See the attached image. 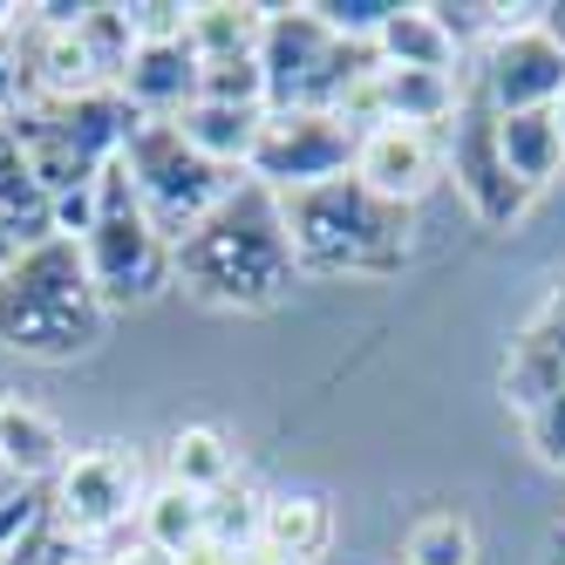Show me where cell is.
<instances>
[{"label":"cell","mask_w":565,"mask_h":565,"mask_svg":"<svg viewBox=\"0 0 565 565\" xmlns=\"http://www.w3.org/2000/svg\"><path fill=\"white\" fill-rule=\"evenodd\" d=\"M545 565H565V524H552V545H545Z\"/></svg>","instance_id":"836d02e7"},{"label":"cell","mask_w":565,"mask_h":565,"mask_svg":"<svg viewBox=\"0 0 565 565\" xmlns=\"http://www.w3.org/2000/svg\"><path fill=\"white\" fill-rule=\"evenodd\" d=\"M498 143H504V164L524 191H545L558 171H565V130L552 109H518V116H498Z\"/></svg>","instance_id":"d6986e66"},{"label":"cell","mask_w":565,"mask_h":565,"mask_svg":"<svg viewBox=\"0 0 565 565\" xmlns=\"http://www.w3.org/2000/svg\"><path fill=\"white\" fill-rule=\"evenodd\" d=\"M375 55H382V68H429V75H457L463 68V55H457L450 34H443L429 0H402L388 14V28L375 34Z\"/></svg>","instance_id":"ac0fdd59"},{"label":"cell","mask_w":565,"mask_h":565,"mask_svg":"<svg viewBox=\"0 0 565 565\" xmlns=\"http://www.w3.org/2000/svg\"><path fill=\"white\" fill-rule=\"evenodd\" d=\"M137 532L150 552H164L171 565L191 558L198 545L212 539V518H205V498L178 491V483H157V491H143V511H137Z\"/></svg>","instance_id":"44dd1931"},{"label":"cell","mask_w":565,"mask_h":565,"mask_svg":"<svg viewBox=\"0 0 565 565\" xmlns=\"http://www.w3.org/2000/svg\"><path fill=\"white\" fill-rule=\"evenodd\" d=\"M232 477H238V457H232L225 429L184 423V429L171 436V450H164V483H178V491H191V498H218Z\"/></svg>","instance_id":"ffe728a7"},{"label":"cell","mask_w":565,"mask_h":565,"mask_svg":"<svg viewBox=\"0 0 565 565\" xmlns=\"http://www.w3.org/2000/svg\"><path fill=\"white\" fill-rule=\"evenodd\" d=\"M42 565H109V558H42Z\"/></svg>","instance_id":"e575fe53"},{"label":"cell","mask_w":565,"mask_h":565,"mask_svg":"<svg viewBox=\"0 0 565 565\" xmlns=\"http://www.w3.org/2000/svg\"><path fill=\"white\" fill-rule=\"evenodd\" d=\"M443 164H450V178H443V184H457L463 212L483 232H511L524 212H532V198H539V191H524L511 178L504 143H498V109L483 103V96H470V83H463V109H457L450 137H443Z\"/></svg>","instance_id":"8fae6325"},{"label":"cell","mask_w":565,"mask_h":565,"mask_svg":"<svg viewBox=\"0 0 565 565\" xmlns=\"http://www.w3.org/2000/svg\"><path fill=\"white\" fill-rule=\"evenodd\" d=\"M287 212V238L300 273H328V279H395L416 259V212L375 198L361 178H334L279 198Z\"/></svg>","instance_id":"3957f363"},{"label":"cell","mask_w":565,"mask_h":565,"mask_svg":"<svg viewBox=\"0 0 565 565\" xmlns=\"http://www.w3.org/2000/svg\"><path fill=\"white\" fill-rule=\"evenodd\" d=\"M49 232H55L49 225V191L28 164V143L14 130V116H0V238L21 253V246H34V238H49Z\"/></svg>","instance_id":"9a60e30c"},{"label":"cell","mask_w":565,"mask_h":565,"mask_svg":"<svg viewBox=\"0 0 565 565\" xmlns=\"http://www.w3.org/2000/svg\"><path fill=\"white\" fill-rule=\"evenodd\" d=\"M354 143H361V130L334 109H266V124L253 137V157H246V178L266 184L273 198H294V191L348 178L354 171Z\"/></svg>","instance_id":"ba28073f"},{"label":"cell","mask_w":565,"mask_h":565,"mask_svg":"<svg viewBox=\"0 0 565 565\" xmlns=\"http://www.w3.org/2000/svg\"><path fill=\"white\" fill-rule=\"evenodd\" d=\"M198 62L191 42H143L130 55V68L116 75V96H124L137 116H150V124H171V116H184L198 103Z\"/></svg>","instance_id":"5bb4252c"},{"label":"cell","mask_w":565,"mask_h":565,"mask_svg":"<svg viewBox=\"0 0 565 565\" xmlns=\"http://www.w3.org/2000/svg\"><path fill=\"white\" fill-rule=\"evenodd\" d=\"M232 565H294V558H279V552H273L266 539H253V545H246V552H238Z\"/></svg>","instance_id":"1f68e13d"},{"label":"cell","mask_w":565,"mask_h":565,"mask_svg":"<svg viewBox=\"0 0 565 565\" xmlns=\"http://www.w3.org/2000/svg\"><path fill=\"white\" fill-rule=\"evenodd\" d=\"M124 171H130L137 198H143L150 225L164 232L171 246H178V238H191L232 198V184H238L225 164L198 157L178 137V124H150V116H137V130L124 137Z\"/></svg>","instance_id":"52a82bcc"},{"label":"cell","mask_w":565,"mask_h":565,"mask_svg":"<svg viewBox=\"0 0 565 565\" xmlns=\"http://www.w3.org/2000/svg\"><path fill=\"white\" fill-rule=\"evenodd\" d=\"M395 565H402V558H395Z\"/></svg>","instance_id":"74e56055"},{"label":"cell","mask_w":565,"mask_h":565,"mask_svg":"<svg viewBox=\"0 0 565 565\" xmlns=\"http://www.w3.org/2000/svg\"><path fill=\"white\" fill-rule=\"evenodd\" d=\"M62 463H68L62 423L34 402H0V470L14 483H42V477H62Z\"/></svg>","instance_id":"2e32d148"},{"label":"cell","mask_w":565,"mask_h":565,"mask_svg":"<svg viewBox=\"0 0 565 565\" xmlns=\"http://www.w3.org/2000/svg\"><path fill=\"white\" fill-rule=\"evenodd\" d=\"M539 28H545L552 42L565 49V0H545V8H539Z\"/></svg>","instance_id":"4dcf8cb0"},{"label":"cell","mask_w":565,"mask_h":565,"mask_svg":"<svg viewBox=\"0 0 565 565\" xmlns=\"http://www.w3.org/2000/svg\"><path fill=\"white\" fill-rule=\"evenodd\" d=\"M49 524V504H34L28 491L21 498H0V565H14L28 545H34V532Z\"/></svg>","instance_id":"f1b7e54d"},{"label":"cell","mask_w":565,"mask_h":565,"mask_svg":"<svg viewBox=\"0 0 565 565\" xmlns=\"http://www.w3.org/2000/svg\"><path fill=\"white\" fill-rule=\"evenodd\" d=\"M75 34H83V49H89V62L103 68V83L116 89V75L130 68V55L143 49V34H137V14L130 8H83V21H75Z\"/></svg>","instance_id":"d4e9b609"},{"label":"cell","mask_w":565,"mask_h":565,"mask_svg":"<svg viewBox=\"0 0 565 565\" xmlns=\"http://www.w3.org/2000/svg\"><path fill=\"white\" fill-rule=\"evenodd\" d=\"M103 294L75 238H34L0 259V348L28 361H75L103 341Z\"/></svg>","instance_id":"7a4b0ae2"},{"label":"cell","mask_w":565,"mask_h":565,"mask_svg":"<svg viewBox=\"0 0 565 565\" xmlns=\"http://www.w3.org/2000/svg\"><path fill=\"white\" fill-rule=\"evenodd\" d=\"M524 443H532V457H539V463L565 470V395L539 402V409L524 416Z\"/></svg>","instance_id":"f546056e"},{"label":"cell","mask_w":565,"mask_h":565,"mask_svg":"<svg viewBox=\"0 0 565 565\" xmlns=\"http://www.w3.org/2000/svg\"><path fill=\"white\" fill-rule=\"evenodd\" d=\"M259 34H266V8H253V0H205V8H191V21H184V42H191L198 62L259 55Z\"/></svg>","instance_id":"603a6c76"},{"label":"cell","mask_w":565,"mask_h":565,"mask_svg":"<svg viewBox=\"0 0 565 565\" xmlns=\"http://www.w3.org/2000/svg\"><path fill=\"white\" fill-rule=\"evenodd\" d=\"M402 565H477V524L463 511H423L402 539Z\"/></svg>","instance_id":"cb8c5ba5"},{"label":"cell","mask_w":565,"mask_h":565,"mask_svg":"<svg viewBox=\"0 0 565 565\" xmlns=\"http://www.w3.org/2000/svg\"><path fill=\"white\" fill-rule=\"evenodd\" d=\"M294 273H300V259L287 238V212L253 178H238L225 205L191 238H178V279L205 307H232V313L279 307L294 294Z\"/></svg>","instance_id":"6da1fadb"},{"label":"cell","mask_w":565,"mask_h":565,"mask_svg":"<svg viewBox=\"0 0 565 565\" xmlns=\"http://www.w3.org/2000/svg\"><path fill=\"white\" fill-rule=\"evenodd\" d=\"M443 137L450 130H409V124H375V130H361L354 143V171L375 198H388V205H423V198L450 178V164H443Z\"/></svg>","instance_id":"7c38bea8"},{"label":"cell","mask_w":565,"mask_h":565,"mask_svg":"<svg viewBox=\"0 0 565 565\" xmlns=\"http://www.w3.org/2000/svg\"><path fill=\"white\" fill-rule=\"evenodd\" d=\"M395 8H402V0H313V14L328 21L341 42H375Z\"/></svg>","instance_id":"83f0119b"},{"label":"cell","mask_w":565,"mask_h":565,"mask_svg":"<svg viewBox=\"0 0 565 565\" xmlns=\"http://www.w3.org/2000/svg\"><path fill=\"white\" fill-rule=\"evenodd\" d=\"M470 96H483L498 116L518 109H558L565 96V49L539 28V8H518V21H504L463 68Z\"/></svg>","instance_id":"30bf717a"},{"label":"cell","mask_w":565,"mask_h":565,"mask_svg":"<svg viewBox=\"0 0 565 565\" xmlns=\"http://www.w3.org/2000/svg\"><path fill=\"white\" fill-rule=\"evenodd\" d=\"M259 539L279 558H294V565H320V558L334 552V504L320 498V491H273Z\"/></svg>","instance_id":"e0dca14e"},{"label":"cell","mask_w":565,"mask_h":565,"mask_svg":"<svg viewBox=\"0 0 565 565\" xmlns=\"http://www.w3.org/2000/svg\"><path fill=\"white\" fill-rule=\"evenodd\" d=\"M205 518H212V545L225 552H246L259 539V524H266V491H253V483H225L218 498H205Z\"/></svg>","instance_id":"484cf974"},{"label":"cell","mask_w":565,"mask_h":565,"mask_svg":"<svg viewBox=\"0 0 565 565\" xmlns=\"http://www.w3.org/2000/svg\"><path fill=\"white\" fill-rule=\"evenodd\" d=\"M143 511V463L124 443H96V450H75L49 491V532L96 545L116 524H130Z\"/></svg>","instance_id":"9c48e42d"},{"label":"cell","mask_w":565,"mask_h":565,"mask_svg":"<svg viewBox=\"0 0 565 565\" xmlns=\"http://www.w3.org/2000/svg\"><path fill=\"white\" fill-rule=\"evenodd\" d=\"M14 130H21L28 164H34V178H42L49 205H55L62 191L96 184L116 157H124V137L137 130V109L116 89H103V96H75V103H28L14 116Z\"/></svg>","instance_id":"8992f818"},{"label":"cell","mask_w":565,"mask_h":565,"mask_svg":"<svg viewBox=\"0 0 565 565\" xmlns=\"http://www.w3.org/2000/svg\"><path fill=\"white\" fill-rule=\"evenodd\" d=\"M259 68H266V109H334L348 116L354 96L375 83V42H341V34L307 8H266L259 34Z\"/></svg>","instance_id":"277c9868"},{"label":"cell","mask_w":565,"mask_h":565,"mask_svg":"<svg viewBox=\"0 0 565 565\" xmlns=\"http://www.w3.org/2000/svg\"><path fill=\"white\" fill-rule=\"evenodd\" d=\"M109 565H171V558L150 552V545H137V552H124V558H109Z\"/></svg>","instance_id":"d6a6232c"},{"label":"cell","mask_w":565,"mask_h":565,"mask_svg":"<svg viewBox=\"0 0 565 565\" xmlns=\"http://www.w3.org/2000/svg\"><path fill=\"white\" fill-rule=\"evenodd\" d=\"M498 395L511 402L518 416H532L539 402L565 395V279L539 300V313L511 334L504 369H498Z\"/></svg>","instance_id":"4fadbf2b"},{"label":"cell","mask_w":565,"mask_h":565,"mask_svg":"<svg viewBox=\"0 0 565 565\" xmlns=\"http://www.w3.org/2000/svg\"><path fill=\"white\" fill-rule=\"evenodd\" d=\"M178 137L198 150V157H212V164L225 171H246V157H253V137L266 116L259 109H225V103H191L184 116H171Z\"/></svg>","instance_id":"7402d4cb"},{"label":"cell","mask_w":565,"mask_h":565,"mask_svg":"<svg viewBox=\"0 0 565 565\" xmlns=\"http://www.w3.org/2000/svg\"><path fill=\"white\" fill-rule=\"evenodd\" d=\"M89 259V279H96V294L103 307H150V300H164L171 294V279H178V246L164 232L150 225L143 212V198L124 171V157L96 178V225L75 238Z\"/></svg>","instance_id":"5b68a950"},{"label":"cell","mask_w":565,"mask_h":565,"mask_svg":"<svg viewBox=\"0 0 565 565\" xmlns=\"http://www.w3.org/2000/svg\"><path fill=\"white\" fill-rule=\"evenodd\" d=\"M8 253H14V246H8V238H0V259H8Z\"/></svg>","instance_id":"8d00e7d4"},{"label":"cell","mask_w":565,"mask_h":565,"mask_svg":"<svg viewBox=\"0 0 565 565\" xmlns=\"http://www.w3.org/2000/svg\"><path fill=\"white\" fill-rule=\"evenodd\" d=\"M198 103H225V109H259L266 116V68L259 55H232L198 68Z\"/></svg>","instance_id":"4316f807"},{"label":"cell","mask_w":565,"mask_h":565,"mask_svg":"<svg viewBox=\"0 0 565 565\" xmlns=\"http://www.w3.org/2000/svg\"><path fill=\"white\" fill-rule=\"evenodd\" d=\"M552 116H558V130H565V96H558V109H552Z\"/></svg>","instance_id":"d590c367"}]
</instances>
